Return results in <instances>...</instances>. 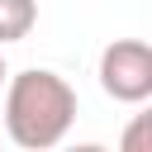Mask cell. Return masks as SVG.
<instances>
[{"label": "cell", "instance_id": "6da1fadb", "mask_svg": "<svg viewBox=\"0 0 152 152\" xmlns=\"http://www.w3.org/2000/svg\"><path fill=\"white\" fill-rule=\"evenodd\" d=\"M5 138L24 152L57 147L76 124V90L66 76L48 66H28L5 76Z\"/></svg>", "mask_w": 152, "mask_h": 152}, {"label": "cell", "instance_id": "7a4b0ae2", "mask_svg": "<svg viewBox=\"0 0 152 152\" xmlns=\"http://www.w3.org/2000/svg\"><path fill=\"white\" fill-rule=\"evenodd\" d=\"M100 90L119 104H142L152 95V48L142 38H114L100 52Z\"/></svg>", "mask_w": 152, "mask_h": 152}, {"label": "cell", "instance_id": "3957f363", "mask_svg": "<svg viewBox=\"0 0 152 152\" xmlns=\"http://www.w3.org/2000/svg\"><path fill=\"white\" fill-rule=\"evenodd\" d=\"M38 24V0H0V48L24 43Z\"/></svg>", "mask_w": 152, "mask_h": 152}, {"label": "cell", "instance_id": "277c9868", "mask_svg": "<svg viewBox=\"0 0 152 152\" xmlns=\"http://www.w3.org/2000/svg\"><path fill=\"white\" fill-rule=\"evenodd\" d=\"M124 152H147V119H138V124L124 133Z\"/></svg>", "mask_w": 152, "mask_h": 152}, {"label": "cell", "instance_id": "5b68a950", "mask_svg": "<svg viewBox=\"0 0 152 152\" xmlns=\"http://www.w3.org/2000/svg\"><path fill=\"white\" fill-rule=\"evenodd\" d=\"M5 76H10V71H5V57H0V86H5Z\"/></svg>", "mask_w": 152, "mask_h": 152}]
</instances>
